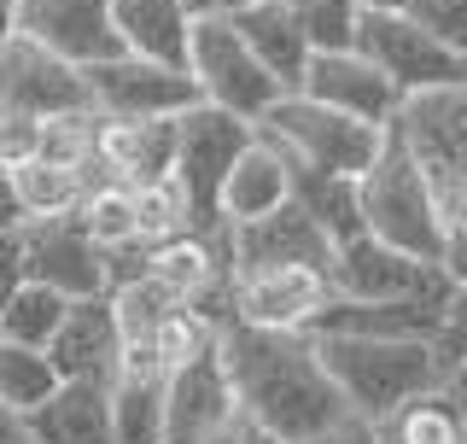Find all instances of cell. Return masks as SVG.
Masks as SVG:
<instances>
[{"label": "cell", "mask_w": 467, "mask_h": 444, "mask_svg": "<svg viewBox=\"0 0 467 444\" xmlns=\"http://www.w3.org/2000/svg\"><path fill=\"white\" fill-rule=\"evenodd\" d=\"M216 351H223V368H228V386L240 397V409L281 444H298L350 416L345 392L333 386L327 363L316 351V333L228 322L216 333Z\"/></svg>", "instance_id": "obj_1"}, {"label": "cell", "mask_w": 467, "mask_h": 444, "mask_svg": "<svg viewBox=\"0 0 467 444\" xmlns=\"http://www.w3.org/2000/svg\"><path fill=\"white\" fill-rule=\"evenodd\" d=\"M316 351L327 363L333 386L345 392L350 416L379 421L403 397L438 386V351L432 339H368V333H316Z\"/></svg>", "instance_id": "obj_2"}, {"label": "cell", "mask_w": 467, "mask_h": 444, "mask_svg": "<svg viewBox=\"0 0 467 444\" xmlns=\"http://www.w3.org/2000/svg\"><path fill=\"white\" fill-rule=\"evenodd\" d=\"M357 199H362V228L379 240L403 246L409 258H444V234L450 222L438 211V187L420 170V158L409 153V141L386 123V146L368 170L357 175Z\"/></svg>", "instance_id": "obj_3"}, {"label": "cell", "mask_w": 467, "mask_h": 444, "mask_svg": "<svg viewBox=\"0 0 467 444\" xmlns=\"http://www.w3.org/2000/svg\"><path fill=\"white\" fill-rule=\"evenodd\" d=\"M257 135V123L234 117L211 100L175 111V158H170V182L175 194L187 199V217H193L199 234H228L223 211H216V194H223V175L234 170V158L245 153V141Z\"/></svg>", "instance_id": "obj_4"}, {"label": "cell", "mask_w": 467, "mask_h": 444, "mask_svg": "<svg viewBox=\"0 0 467 444\" xmlns=\"http://www.w3.org/2000/svg\"><path fill=\"white\" fill-rule=\"evenodd\" d=\"M263 135H275L286 153H298L304 164H321V170H339V175H362L379 158L386 146V123H362L339 106H321L310 94H281L269 111L257 117Z\"/></svg>", "instance_id": "obj_5"}, {"label": "cell", "mask_w": 467, "mask_h": 444, "mask_svg": "<svg viewBox=\"0 0 467 444\" xmlns=\"http://www.w3.org/2000/svg\"><path fill=\"white\" fill-rule=\"evenodd\" d=\"M187 70H193L199 94L211 106L245 117V123H257L286 94L269 77V65L252 53V41L234 29V18H193V29H187Z\"/></svg>", "instance_id": "obj_6"}, {"label": "cell", "mask_w": 467, "mask_h": 444, "mask_svg": "<svg viewBox=\"0 0 467 444\" xmlns=\"http://www.w3.org/2000/svg\"><path fill=\"white\" fill-rule=\"evenodd\" d=\"M327 280H333L339 299H432V304H450V292H456V280L444 275V263L409 258L403 246L379 240L368 228H362L357 240L333 246Z\"/></svg>", "instance_id": "obj_7"}, {"label": "cell", "mask_w": 467, "mask_h": 444, "mask_svg": "<svg viewBox=\"0 0 467 444\" xmlns=\"http://www.w3.org/2000/svg\"><path fill=\"white\" fill-rule=\"evenodd\" d=\"M357 53L374 58L391 82L409 94H427V88H456L467 82V58L438 41L415 12H362L357 24Z\"/></svg>", "instance_id": "obj_8"}, {"label": "cell", "mask_w": 467, "mask_h": 444, "mask_svg": "<svg viewBox=\"0 0 467 444\" xmlns=\"http://www.w3.org/2000/svg\"><path fill=\"white\" fill-rule=\"evenodd\" d=\"M82 82H88L94 111H106V117H175V111H187V106L204 100L193 70L146 58V53H129V48L117 58L82 65Z\"/></svg>", "instance_id": "obj_9"}, {"label": "cell", "mask_w": 467, "mask_h": 444, "mask_svg": "<svg viewBox=\"0 0 467 444\" xmlns=\"http://www.w3.org/2000/svg\"><path fill=\"white\" fill-rule=\"evenodd\" d=\"M88 82L82 65H70L65 53L41 48L36 36H12L0 48V111L18 117H58V111H88Z\"/></svg>", "instance_id": "obj_10"}, {"label": "cell", "mask_w": 467, "mask_h": 444, "mask_svg": "<svg viewBox=\"0 0 467 444\" xmlns=\"http://www.w3.org/2000/svg\"><path fill=\"white\" fill-rule=\"evenodd\" d=\"M18 258L29 280L70 292H106V251L82 228V211H53V217H24L18 228Z\"/></svg>", "instance_id": "obj_11"}, {"label": "cell", "mask_w": 467, "mask_h": 444, "mask_svg": "<svg viewBox=\"0 0 467 444\" xmlns=\"http://www.w3.org/2000/svg\"><path fill=\"white\" fill-rule=\"evenodd\" d=\"M240 416V397L228 386L223 351L199 345L193 357H182L175 368H164V444H204Z\"/></svg>", "instance_id": "obj_12"}, {"label": "cell", "mask_w": 467, "mask_h": 444, "mask_svg": "<svg viewBox=\"0 0 467 444\" xmlns=\"http://www.w3.org/2000/svg\"><path fill=\"white\" fill-rule=\"evenodd\" d=\"M170 158H175V117H106V111H94L88 182L152 187V182H170Z\"/></svg>", "instance_id": "obj_13"}, {"label": "cell", "mask_w": 467, "mask_h": 444, "mask_svg": "<svg viewBox=\"0 0 467 444\" xmlns=\"http://www.w3.org/2000/svg\"><path fill=\"white\" fill-rule=\"evenodd\" d=\"M47 357L58 363L65 380L117 386V375H123V322H117L111 292H82V299H70L58 333L47 339Z\"/></svg>", "instance_id": "obj_14"}, {"label": "cell", "mask_w": 467, "mask_h": 444, "mask_svg": "<svg viewBox=\"0 0 467 444\" xmlns=\"http://www.w3.org/2000/svg\"><path fill=\"white\" fill-rule=\"evenodd\" d=\"M333 299V280L316 263H263L234 270V310L257 328H310V316Z\"/></svg>", "instance_id": "obj_15"}, {"label": "cell", "mask_w": 467, "mask_h": 444, "mask_svg": "<svg viewBox=\"0 0 467 444\" xmlns=\"http://www.w3.org/2000/svg\"><path fill=\"white\" fill-rule=\"evenodd\" d=\"M391 129L409 141V153L420 158L432 187L450 182V175H467V82L409 94L403 111L391 117Z\"/></svg>", "instance_id": "obj_16"}, {"label": "cell", "mask_w": 467, "mask_h": 444, "mask_svg": "<svg viewBox=\"0 0 467 444\" xmlns=\"http://www.w3.org/2000/svg\"><path fill=\"white\" fill-rule=\"evenodd\" d=\"M18 29L65 53L70 65H99L123 53L111 0H18Z\"/></svg>", "instance_id": "obj_17"}, {"label": "cell", "mask_w": 467, "mask_h": 444, "mask_svg": "<svg viewBox=\"0 0 467 444\" xmlns=\"http://www.w3.org/2000/svg\"><path fill=\"white\" fill-rule=\"evenodd\" d=\"M298 94L321 100V106H339L350 117H362V123H391V117L403 111V88L391 82L374 58H362L357 48L310 53V70H304Z\"/></svg>", "instance_id": "obj_18"}, {"label": "cell", "mask_w": 467, "mask_h": 444, "mask_svg": "<svg viewBox=\"0 0 467 444\" xmlns=\"http://www.w3.org/2000/svg\"><path fill=\"white\" fill-rule=\"evenodd\" d=\"M228 251H234V270H263V263H316V270H327L333 263V240L321 234V222L292 199L275 205L269 217L234 222Z\"/></svg>", "instance_id": "obj_19"}, {"label": "cell", "mask_w": 467, "mask_h": 444, "mask_svg": "<svg viewBox=\"0 0 467 444\" xmlns=\"http://www.w3.org/2000/svg\"><path fill=\"white\" fill-rule=\"evenodd\" d=\"M18 421L29 444H117L111 386H94V380H58L47 404H36Z\"/></svg>", "instance_id": "obj_20"}, {"label": "cell", "mask_w": 467, "mask_h": 444, "mask_svg": "<svg viewBox=\"0 0 467 444\" xmlns=\"http://www.w3.org/2000/svg\"><path fill=\"white\" fill-rule=\"evenodd\" d=\"M444 322V304L432 299H339L310 316L304 333H368V339H432Z\"/></svg>", "instance_id": "obj_21"}, {"label": "cell", "mask_w": 467, "mask_h": 444, "mask_svg": "<svg viewBox=\"0 0 467 444\" xmlns=\"http://www.w3.org/2000/svg\"><path fill=\"white\" fill-rule=\"evenodd\" d=\"M292 199V175H286V153L275 146L269 135L245 141V153L234 158V170L223 175V194H216V211H223V222L234 228V222H252V217H269L275 205Z\"/></svg>", "instance_id": "obj_22"}, {"label": "cell", "mask_w": 467, "mask_h": 444, "mask_svg": "<svg viewBox=\"0 0 467 444\" xmlns=\"http://www.w3.org/2000/svg\"><path fill=\"white\" fill-rule=\"evenodd\" d=\"M275 141V135H269ZM281 146V141H275ZM286 153V146H281ZM286 175H292V205H304L321 234H327L333 246L357 240L362 234V199H357V175H339V170H321V164H304L298 153H286Z\"/></svg>", "instance_id": "obj_23"}, {"label": "cell", "mask_w": 467, "mask_h": 444, "mask_svg": "<svg viewBox=\"0 0 467 444\" xmlns=\"http://www.w3.org/2000/svg\"><path fill=\"white\" fill-rule=\"evenodd\" d=\"M234 29L252 41V53L269 65V77L281 82L286 94L304 82V70H310V41H304V29H298L286 0H252L245 12H234Z\"/></svg>", "instance_id": "obj_24"}, {"label": "cell", "mask_w": 467, "mask_h": 444, "mask_svg": "<svg viewBox=\"0 0 467 444\" xmlns=\"http://www.w3.org/2000/svg\"><path fill=\"white\" fill-rule=\"evenodd\" d=\"M111 427L117 444H164V368L123 363L111 386Z\"/></svg>", "instance_id": "obj_25"}, {"label": "cell", "mask_w": 467, "mask_h": 444, "mask_svg": "<svg viewBox=\"0 0 467 444\" xmlns=\"http://www.w3.org/2000/svg\"><path fill=\"white\" fill-rule=\"evenodd\" d=\"M379 444H467V421L456 416L444 386H427L415 397H403L391 416L368 421Z\"/></svg>", "instance_id": "obj_26"}, {"label": "cell", "mask_w": 467, "mask_h": 444, "mask_svg": "<svg viewBox=\"0 0 467 444\" xmlns=\"http://www.w3.org/2000/svg\"><path fill=\"white\" fill-rule=\"evenodd\" d=\"M12 187H18L24 217H53V211H77L88 194V164H58V158L29 153L12 164Z\"/></svg>", "instance_id": "obj_27"}, {"label": "cell", "mask_w": 467, "mask_h": 444, "mask_svg": "<svg viewBox=\"0 0 467 444\" xmlns=\"http://www.w3.org/2000/svg\"><path fill=\"white\" fill-rule=\"evenodd\" d=\"M65 310H70V292H58V287H47V280L24 275L18 287H12L6 310H0V339L47 351V339L58 333V322H65Z\"/></svg>", "instance_id": "obj_28"}, {"label": "cell", "mask_w": 467, "mask_h": 444, "mask_svg": "<svg viewBox=\"0 0 467 444\" xmlns=\"http://www.w3.org/2000/svg\"><path fill=\"white\" fill-rule=\"evenodd\" d=\"M58 380L65 375H58V363L41 345H12V339H0V409L29 416L36 404L53 397Z\"/></svg>", "instance_id": "obj_29"}, {"label": "cell", "mask_w": 467, "mask_h": 444, "mask_svg": "<svg viewBox=\"0 0 467 444\" xmlns=\"http://www.w3.org/2000/svg\"><path fill=\"white\" fill-rule=\"evenodd\" d=\"M77 211H82V228L99 240V251L123 246V240H140L135 234V187H123V182H88Z\"/></svg>", "instance_id": "obj_30"}, {"label": "cell", "mask_w": 467, "mask_h": 444, "mask_svg": "<svg viewBox=\"0 0 467 444\" xmlns=\"http://www.w3.org/2000/svg\"><path fill=\"white\" fill-rule=\"evenodd\" d=\"M292 18H298L310 53H345L357 48V24H362V6L357 0H286Z\"/></svg>", "instance_id": "obj_31"}, {"label": "cell", "mask_w": 467, "mask_h": 444, "mask_svg": "<svg viewBox=\"0 0 467 444\" xmlns=\"http://www.w3.org/2000/svg\"><path fill=\"white\" fill-rule=\"evenodd\" d=\"M187 228H193V217H187V199L175 194V182L135 187V234L146 246L175 240V234H187Z\"/></svg>", "instance_id": "obj_32"}, {"label": "cell", "mask_w": 467, "mask_h": 444, "mask_svg": "<svg viewBox=\"0 0 467 444\" xmlns=\"http://www.w3.org/2000/svg\"><path fill=\"white\" fill-rule=\"evenodd\" d=\"M409 12H415L438 41H450V48L467 58V0H415Z\"/></svg>", "instance_id": "obj_33"}, {"label": "cell", "mask_w": 467, "mask_h": 444, "mask_svg": "<svg viewBox=\"0 0 467 444\" xmlns=\"http://www.w3.org/2000/svg\"><path fill=\"white\" fill-rule=\"evenodd\" d=\"M298 444H379V439H374V427L362 421V416H345V421L321 427V433H310V439H298Z\"/></svg>", "instance_id": "obj_34"}, {"label": "cell", "mask_w": 467, "mask_h": 444, "mask_svg": "<svg viewBox=\"0 0 467 444\" xmlns=\"http://www.w3.org/2000/svg\"><path fill=\"white\" fill-rule=\"evenodd\" d=\"M18 280H24V258H18V228H12V234H0V310H6Z\"/></svg>", "instance_id": "obj_35"}, {"label": "cell", "mask_w": 467, "mask_h": 444, "mask_svg": "<svg viewBox=\"0 0 467 444\" xmlns=\"http://www.w3.org/2000/svg\"><path fill=\"white\" fill-rule=\"evenodd\" d=\"M438 211H444L450 228H467V175H450V182H438Z\"/></svg>", "instance_id": "obj_36"}, {"label": "cell", "mask_w": 467, "mask_h": 444, "mask_svg": "<svg viewBox=\"0 0 467 444\" xmlns=\"http://www.w3.org/2000/svg\"><path fill=\"white\" fill-rule=\"evenodd\" d=\"M24 228V205H18V187H12V164L0 158V234Z\"/></svg>", "instance_id": "obj_37"}, {"label": "cell", "mask_w": 467, "mask_h": 444, "mask_svg": "<svg viewBox=\"0 0 467 444\" xmlns=\"http://www.w3.org/2000/svg\"><path fill=\"white\" fill-rule=\"evenodd\" d=\"M438 263H444V275L456 280V287H467V228L444 234V258H438Z\"/></svg>", "instance_id": "obj_38"}, {"label": "cell", "mask_w": 467, "mask_h": 444, "mask_svg": "<svg viewBox=\"0 0 467 444\" xmlns=\"http://www.w3.org/2000/svg\"><path fill=\"white\" fill-rule=\"evenodd\" d=\"M444 392H450V404H456V416L467 421V351L456 363H450V375H444Z\"/></svg>", "instance_id": "obj_39"}, {"label": "cell", "mask_w": 467, "mask_h": 444, "mask_svg": "<svg viewBox=\"0 0 467 444\" xmlns=\"http://www.w3.org/2000/svg\"><path fill=\"white\" fill-rule=\"evenodd\" d=\"M252 0H187V12L193 18H234V12H245Z\"/></svg>", "instance_id": "obj_40"}, {"label": "cell", "mask_w": 467, "mask_h": 444, "mask_svg": "<svg viewBox=\"0 0 467 444\" xmlns=\"http://www.w3.org/2000/svg\"><path fill=\"white\" fill-rule=\"evenodd\" d=\"M18 36V0H0V48Z\"/></svg>", "instance_id": "obj_41"}, {"label": "cell", "mask_w": 467, "mask_h": 444, "mask_svg": "<svg viewBox=\"0 0 467 444\" xmlns=\"http://www.w3.org/2000/svg\"><path fill=\"white\" fill-rule=\"evenodd\" d=\"M357 6H362V12H409L415 0H357Z\"/></svg>", "instance_id": "obj_42"}, {"label": "cell", "mask_w": 467, "mask_h": 444, "mask_svg": "<svg viewBox=\"0 0 467 444\" xmlns=\"http://www.w3.org/2000/svg\"><path fill=\"white\" fill-rule=\"evenodd\" d=\"M0 444H29V433H24V421L12 427V433H0Z\"/></svg>", "instance_id": "obj_43"}]
</instances>
